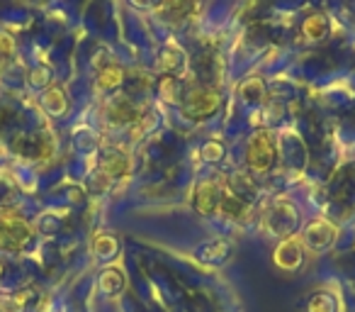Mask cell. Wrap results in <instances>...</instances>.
<instances>
[{
  "mask_svg": "<svg viewBox=\"0 0 355 312\" xmlns=\"http://www.w3.org/2000/svg\"><path fill=\"white\" fill-rule=\"evenodd\" d=\"M261 227L266 229L268 237H275L280 242L290 237H297L300 229V210L290 203V200H272L266 210H263Z\"/></svg>",
  "mask_w": 355,
  "mask_h": 312,
  "instance_id": "6da1fadb",
  "label": "cell"
},
{
  "mask_svg": "<svg viewBox=\"0 0 355 312\" xmlns=\"http://www.w3.org/2000/svg\"><path fill=\"white\" fill-rule=\"evenodd\" d=\"M277 161V142L268 129H258L246 147V166L251 174L266 176L272 171Z\"/></svg>",
  "mask_w": 355,
  "mask_h": 312,
  "instance_id": "7a4b0ae2",
  "label": "cell"
},
{
  "mask_svg": "<svg viewBox=\"0 0 355 312\" xmlns=\"http://www.w3.org/2000/svg\"><path fill=\"white\" fill-rule=\"evenodd\" d=\"M219 105H222L219 90L209 88V85H195V88H190L188 93L183 95V100H180V113L188 120L200 122V120L212 117L219 110Z\"/></svg>",
  "mask_w": 355,
  "mask_h": 312,
  "instance_id": "3957f363",
  "label": "cell"
},
{
  "mask_svg": "<svg viewBox=\"0 0 355 312\" xmlns=\"http://www.w3.org/2000/svg\"><path fill=\"white\" fill-rule=\"evenodd\" d=\"M32 242V227L15 210H0V249L22 252Z\"/></svg>",
  "mask_w": 355,
  "mask_h": 312,
  "instance_id": "277c9868",
  "label": "cell"
},
{
  "mask_svg": "<svg viewBox=\"0 0 355 312\" xmlns=\"http://www.w3.org/2000/svg\"><path fill=\"white\" fill-rule=\"evenodd\" d=\"M336 237H338V232H336V227L329 222V220H326V217H314L304 227V232H302L300 239H302V244H304L306 252L324 254L336 244Z\"/></svg>",
  "mask_w": 355,
  "mask_h": 312,
  "instance_id": "5b68a950",
  "label": "cell"
},
{
  "mask_svg": "<svg viewBox=\"0 0 355 312\" xmlns=\"http://www.w3.org/2000/svg\"><path fill=\"white\" fill-rule=\"evenodd\" d=\"M304 256H306V249L302 244L300 234H297V237H290L277 244L275 252H272V263H275L277 271L295 273L304 266Z\"/></svg>",
  "mask_w": 355,
  "mask_h": 312,
  "instance_id": "8992f818",
  "label": "cell"
},
{
  "mask_svg": "<svg viewBox=\"0 0 355 312\" xmlns=\"http://www.w3.org/2000/svg\"><path fill=\"white\" fill-rule=\"evenodd\" d=\"M12 151L22 159H49L54 154V139L51 134H22V137L12 139Z\"/></svg>",
  "mask_w": 355,
  "mask_h": 312,
  "instance_id": "52a82bcc",
  "label": "cell"
},
{
  "mask_svg": "<svg viewBox=\"0 0 355 312\" xmlns=\"http://www.w3.org/2000/svg\"><path fill=\"white\" fill-rule=\"evenodd\" d=\"M219 195H222V188H219L217 181H212V179L200 181V183L195 186V190H193L195 213L202 215V217L214 215V213H217V208H219Z\"/></svg>",
  "mask_w": 355,
  "mask_h": 312,
  "instance_id": "ba28073f",
  "label": "cell"
},
{
  "mask_svg": "<svg viewBox=\"0 0 355 312\" xmlns=\"http://www.w3.org/2000/svg\"><path fill=\"white\" fill-rule=\"evenodd\" d=\"M188 66V54L178 42H168L163 44L161 54H158V69L163 71V76H178L183 74Z\"/></svg>",
  "mask_w": 355,
  "mask_h": 312,
  "instance_id": "9c48e42d",
  "label": "cell"
},
{
  "mask_svg": "<svg viewBox=\"0 0 355 312\" xmlns=\"http://www.w3.org/2000/svg\"><path fill=\"white\" fill-rule=\"evenodd\" d=\"M217 213L227 220H236V222H241V220H246L248 215H251V203H248L246 198H241V195H236L234 190L222 188Z\"/></svg>",
  "mask_w": 355,
  "mask_h": 312,
  "instance_id": "30bf717a",
  "label": "cell"
},
{
  "mask_svg": "<svg viewBox=\"0 0 355 312\" xmlns=\"http://www.w3.org/2000/svg\"><path fill=\"white\" fill-rule=\"evenodd\" d=\"M141 117V113L137 110V105L132 103V98L127 95H117L107 103V120L114 127H124V124H134Z\"/></svg>",
  "mask_w": 355,
  "mask_h": 312,
  "instance_id": "8fae6325",
  "label": "cell"
},
{
  "mask_svg": "<svg viewBox=\"0 0 355 312\" xmlns=\"http://www.w3.org/2000/svg\"><path fill=\"white\" fill-rule=\"evenodd\" d=\"M100 169L110 179H124L129 174V159L122 151H105L100 159Z\"/></svg>",
  "mask_w": 355,
  "mask_h": 312,
  "instance_id": "7c38bea8",
  "label": "cell"
},
{
  "mask_svg": "<svg viewBox=\"0 0 355 312\" xmlns=\"http://www.w3.org/2000/svg\"><path fill=\"white\" fill-rule=\"evenodd\" d=\"M42 105L49 115L54 117H61V115L69 110V98H66V90L61 85H49L44 90V98H42Z\"/></svg>",
  "mask_w": 355,
  "mask_h": 312,
  "instance_id": "4fadbf2b",
  "label": "cell"
},
{
  "mask_svg": "<svg viewBox=\"0 0 355 312\" xmlns=\"http://www.w3.org/2000/svg\"><path fill=\"white\" fill-rule=\"evenodd\" d=\"M232 254V247H229L227 239H212V242H205L202 247L198 249V256L207 263H222L229 258Z\"/></svg>",
  "mask_w": 355,
  "mask_h": 312,
  "instance_id": "5bb4252c",
  "label": "cell"
},
{
  "mask_svg": "<svg viewBox=\"0 0 355 312\" xmlns=\"http://www.w3.org/2000/svg\"><path fill=\"white\" fill-rule=\"evenodd\" d=\"M124 69L119 64H105L98 74V88L110 93V90H117L124 83Z\"/></svg>",
  "mask_w": 355,
  "mask_h": 312,
  "instance_id": "9a60e30c",
  "label": "cell"
},
{
  "mask_svg": "<svg viewBox=\"0 0 355 312\" xmlns=\"http://www.w3.org/2000/svg\"><path fill=\"white\" fill-rule=\"evenodd\" d=\"M302 35H304L309 42H321V40H324V37L329 35V20H326V15L314 13V15L306 17L304 25H302Z\"/></svg>",
  "mask_w": 355,
  "mask_h": 312,
  "instance_id": "2e32d148",
  "label": "cell"
},
{
  "mask_svg": "<svg viewBox=\"0 0 355 312\" xmlns=\"http://www.w3.org/2000/svg\"><path fill=\"white\" fill-rule=\"evenodd\" d=\"M100 288H103L105 295H119L124 290V273L119 268H105L100 273Z\"/></svg>",
  "mask_w": 355,
  "mask_h": 312,
  "instance_id": "e0dca14e",
  "label": "cell"
},
{
  "mask_svg": "<svg viewBox=\"0 0 355 312\" xmlns=\"http://www.w3.org/2000/svg\"><path fill=\"white\" fill-rule=\"evenodd\" d=\"M239 98L246 103H263L266 100V83L261 79H248L239 85Z\"/></svg>",
  "mask_w": 355,
  "mask_h": 312,
  "instance_id": "ac0fdd59",
  "label": "cell"
},
{
  "mask_svg": "<svg viewBox=\"0 0 355 312\" xmlns=\"http://www.w3.org/2000/svg\"><path fill=\"white\" fill-rule=\"evenodd\" d=\"M93 252L98 254L100 258H112L114 254L119 252L117 237H112V234H107V232L95 234V239H93Z\"/></svg>",
  "mask_w": 355,
  "mask_h": 312,
  "instance_id": "d6986e66",
  "label": "cell"
},
{
  "mask_svg": "<svg viewBox=\"0 0 355 312\" xmlns=\"http://www.w3.org/2000/svg\"><path fill=\"white\" fill-rule=\"evenodd\" d=\"M158 93L166 103H178L180 100V79L178 76H161L158 81Z\"/></svg>",
  "mask_w": 355,
  "mask_h": 312,
  "instance_id": "ffe728a7",
  "label": "cell"
},
{
  "mask_svg": "<svg viewBox=\"0 0 355 312\" xmlns=\"http://www.w3.org/2000/svg\"><path fill=\"white\" fill-rule=\"evenodd\" d=\"M309 312H336V297L329 290H319L311 295Z\"/></svg>",
  "mask_w": 355,
  "mask_h": 312,
  "instance_id": "44dd1931",
  "label": "cell"
},
{
  "mask_svg": "<svg viewBox=\"0 0 355 312\" xmlns=\"http://www.w3.org/2000/svg\"><path fill=\"white\" fill-rule=\"evenodd\" d=\"M200 154H202L205 161H222L224 159V144L219 142V139H209V142L202 144V149H200Z\"/></svg>",
  "mask_w": 355,
  "mask_h": 312,
  "instance_id": "7402d4cb",
  "label": "cell"
},
{
  "mask_svg": "<svg viewBox=\"0 0 355 312\" xmlns=\"http://www.w3.org/2000/svg\"><path fill=\"white\" fill-rule=\"evenodd\" d=\"M32 85H46L49 83V71L44 69V66H40V69L32 71Z\"/></svg>",
  "mask_w": 355,
  "mask_h": 312,
  "instance_id": "603a6c76",
  "label": "cell"
},
{
  "mask_svg": "<svg viewBox=\"0 0 355 312\" xmlns=\"http://www.w3.org/2000/svg\"><path fill=\"white\" fill-rule=\"evenodd\" d=\"M0 276H3V263H0Z\"/></svg>",
  "mask_w": 355,
  "mask_h": 312,
  "instance_id": "cb8c5ba5",
  "label": "cell"
}]
</instances>
